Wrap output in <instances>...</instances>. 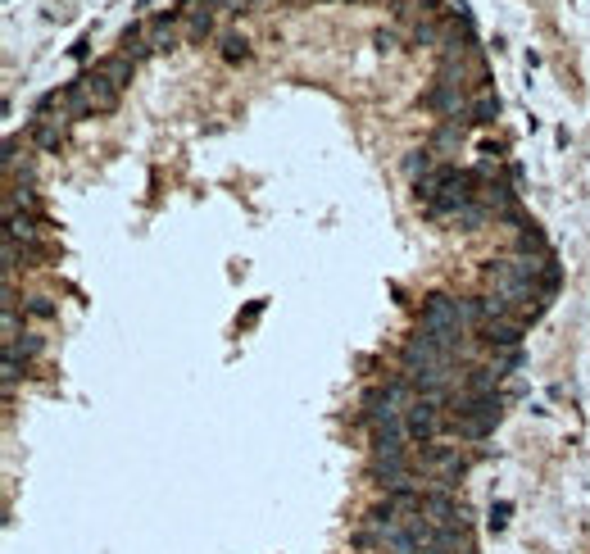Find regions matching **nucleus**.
Returning a JSON list of instances; mask_svg holds the SVG:
<instances>
[{
	"mask_svg": "<svg viewBox=\"0 0 590 554\" xmlns=\"http://www.w3.org/2000/svg\"><path fill=\"white\" fill-rule=\"evenodd\" d=\"M78 87L87 91V100H91V114H114V109H118V100H123V87H118L114 78H105V73H100V69L82 73V78H78Z\"/></svg>",
	"mask_w": 590,
	"mask_h": 554,
	"instance_id": "7ed1b4c3",
	"label": "nucleus"
},
{
	"mask_svg": "<svg viewBox=\"0 0 590 554\" xmlns=\"http://www.w3.org/2000/svg\"><path fill=\"white\" fill-rule=\"evenodd\" d=\"M96 69L105 73V78H114L123 91H128V82H132V73H137V64H132L128 55H109V60H100V64H96Z\"/></svg>",
	"mask_w": 590,
	"mask_h": 554,
	"instance_id": "423d86ee",
	"label": "nucleus"
},
{
	"mask_svg": "<svg viewBox=\"0 0 590 554\" xmlns=\"http://www.w3.org/2000/svg\"><path fill=\"white\" fill-rule=\"evenodd\" d=\"M214 32V10H200V14H187V28H182V37L187 41H200Z\"/></svg>",
	"mask_w": 590,
	"mask_h": 554,
	"instance_id": "0eeeda50",
	"label": "nucleus"
},
{
	"mask_svg": "<svg viewBox=\"0 0 590 554\" xmlns=\"http://www.w3.org/2000/svg\"><path fill=\"white\" fill-rule=\"evenodd\" d=\"M495 114H500V100H495V91L491 87L472 91V100H468V123H472V128H486V123H495Z\"/></svg>",
	"mask_w": 590,
	"mask_h": 554,
	"instance_id": "39448f33",
	"label": "nucleus"
},
{
	"mask_svg": "<svg viewBox=\"0 0 590 554\" xmlns=\"http://www.w3.org/2000/svg\"><path fill=\"white\" fill-rule=\"evenodd\" d=\"M23 309H28L32 318H55V305H50L46 296H32V300H23Z\"/></svg>",
	"mask_w": 590,
	"mask_h": 554,
	"instance_id": "1a4fd4ad",
	"label": "nucleus"
},
{
	"mask_svg": "<svg viewBox=\"0 0 590 554\" xmlns=\"http://www.w3.org/2000/svg\"><path fill=\"white\" fill-rule=\"evenodd\" d=\"M223 60H227V64L250 60V41H246V37H223Z\"/></svg>",
	"mask_w": 590,
	"mask_h": 554,
	"instance_id": "6e6552de",
	"label": "nucleus"
},
{
	"mask_svg": "<svg viewBox=\"0 0 590 554\" xmlns=\"http://www.w3.org/2000/svg\"><path fill=\"white\" fill-rule=\"evenodd\" d=\"M141 28H146L150 50H173L177 41H187V37H182V19H177V14H159V19L141 23Z\"/></svg>",
	"mask_w": 590,
	"mask_h": 554,
	"instance_id": "20e7f679",
	"label": "nucleus"
},
{
	"mask_svg": "<svg viewBox=\"0 0 590 554\" xmlns=\"http://www.w3.org/2000/svg\"><path fill=\"white\" fill-rule=\"evenodd\" d=\"M468 100H472V91L459 87V82H450V78H436V87L427 91V109L441 114V123L445 119H468Z\"/></svg>",
	"mask_w": 590,
	"mask_h": 554,
	"instance_id": "f03ea898",
	"label": "nucleus"
},
{
	"mask_svg": "<svg viewBox=\"0 0 590 554\" xmlns=\"http://www.w3.org/2000/svg\"><path fill=\"white\" fill-rule=\"evenodd\" d=\"M445 414H450V423H445L450 436H459V441H486L504 418V396L500 391H495V396H463L459 391Z\"/></svg>",
	"mask_w": 590,
	"mask_h": 554,
	"instance_id": "f257e3e1",
	"label": "nucleus"
}]
</instances>
